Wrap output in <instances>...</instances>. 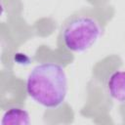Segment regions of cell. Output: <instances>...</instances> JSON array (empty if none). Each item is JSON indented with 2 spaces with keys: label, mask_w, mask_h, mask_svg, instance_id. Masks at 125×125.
Returning <instances> with one entry per match:
<instances>
[{
  "label": "cell",
  "mask_w": 125,
  "mask_h": 125,
  "mask_svg": "<svg viewBox=\"0 0 125 125\" xmlns=\"http://www.w3.org/2000/svg\"><path fill=\"white\" fill-rule=\"evenodd\" d=\"M68 91L64 68L53 62L35 65L26 78L27 95L45 108L55 109L65 101Z\"/></svg>",
  "instance_id": "6da1fadb"
},
{
  "label": "cell",
  "mask_w": 125,
  "mask_h": 125,
  "mask_svg": "<svg viewBox=\"0 0 125 125\" xmlns=\"http://www.w3.org/2000/svg\"><path fill=\"white\" fill-rule=\"evenodd\" d=\"M103 28L93 17L75 15L68 18L61 29V40L64 48L81 54L91 49L100 39Z\"/></svg>",
  "instance_id": "7a4b0ae2"
},
{
  "label": "cell",
  "mask_w": 125,
  "mask_h": 125,
  "mask_svg": "<svg viewBox=\"0 0 125 125\" xmlns=\"http://www.w3.org/2000/svg\"><path fill=\"white\" fill-rule=\"evenodd\" d=\"M106 90L112 100L125 103V70H116L109 75Z\"/></svg>",
  "instance_id": "3957f363"
},
{
  "label": "cell",
  "mask_w": 125,
  "mask_h": 125,
  "mask_svg": "<svg viewBox=\"0 0 125 125\" xmlns=\"http://www.w3.org/2000/svg\"><path fill=\"white\" fill-rule=\"evenodd\" d=\"M2 125H28L30 124V116L27 110L22 107L13 106L8 108L1 119Z\"/></svg>",
  "instance_id": "277c9868"
},
{
  "label": "cell",
  "mask_w": 125,
  "mask_h": 125,
  "mask_svg": "<svg viewBox=\"0 0 125 125\" xmlns=\"http://www.w3.org/2000/svg\"><path fill=\"white\" fill-rule=\"evenodd\" d=\"M14 61L20 65H28L30 63V58L23 53H17L14 56Z\"/></svg>",
  "instance_id": "5b68a950"
}]
</instances>
